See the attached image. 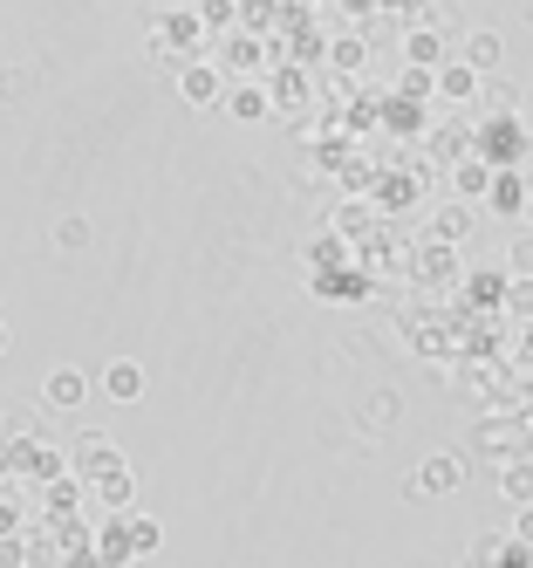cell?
I'll return each mask as SVG.
<instances>
[{
  "label": "cell",
  "instance_id": "6da1fadb",
  "mask_svg": "<svg viewBox=\"0 0 533 568\" xmlns=\"http://www.w3.org/2000/svg\"><path fill=\"white\" fill-rule=\"evenodd\" d=\"M151 55L157 62H198V55H213V34H205V21H198V8H164L157 14V28H151Z\"/></svg>",
  "mask_w": 533,
  "mask_h": 568
},
{
  "label": "cell",
  "instance_id": "7a4b0ae2",
  "mask_svg": "<svg viewBox=\"0 0 533 568\" xmlns=\"http://www.w3.org/2000/svg\"><path fill=\"white\" fill-rule=\"evenodd\" d=\"M213 62L233 75V83H254V75L274 62V49L260 42V34L254 28H233V34H219V42H213Z\"/></svg>",
  "mask_w": 533,
  "mask_h": 568
},
{
  "label": "cell",
  "instance_id": "3957f363",
  "mask_svg": "<svg viewBox=\"0 0 533 568\" xmlns=\"http://www.w3.org/2000/svg\"><path fill=\"white\" fill-rule=\"evenodd\" d=\"M226 90H233V75H226L213 55H198V62H185V69H178V97H185L192 110H219V103H226Z\"/></svg>",
  "mask_w": 533,
  "mask_h": 568
},
{
  "label": "cell",
  "instance_id": "277c9868",
  "mask_svg": "<svg viewBox=\"0 0 533 568\" xmlns=\"http://www.w3.org/2000/svg\"><path fill=\"white\" fill-rule=\"evenodd\" d=\"M526 138H533V124H520V116H492V124L479 131V158L492 172H506L513 158H526Z\"/></svg>",
  "mask_w": 533,
  "mask_h": 568
},
{
  "label": "cell",
  "instance_id": "5b68a950",
  "mask_svg": "<svg viewBox=\"0 0 533 568\" xmlns=\"http://www.w3.org/2000/svg\"><path fill=\"white\" fill-rule=\"evenodd\" d=\"M459 486H465V459L459 453H424L418 459V473H410V494H459Z\"/></svg>",
  "mask_w": 533,
  "mask_h": 568
},
{
  "label": "cell",
  "instance_id": "8992f818",
  "mask_svg": "<svg viewBox=\"0 0 533 568\" xmlns=\"http://www.w3.org/2000/svg\"><path fill=\"white\" fill-rule=\"evenodd\" d=\"M219 110L233 116V124H267V116H274V90H267V75H254V83H233Z\"/></svg>",
  "mask_w": 533,
  "mask_h": 568
},
{
  "label": "cell",
  "instance_id": "52a82bcc",
  "mask_svg": "<svg viewBox=\"0 0 533 568\" xmlns=\"http://www.w3.org/2000/svg\"><path fill=\"white\" fill-rule=\"evenodd\" d=\"M90 390H96V377L90 371H69V363H62V371H49V384H41V397H49L55 412H82Z\"/></svg>",
  "mask_w": 533,
  "mask_h": 568
},
{
  "label": "cell",
  "instance_id": "ba28073f",
  "mask_svg": "<svg viewBox=\"0 0 533 568\" xmlns=\"http://www.w3.org/2000/svg\"><path fill=\"white\" fill-rule=\"evenodd\" d=\"M103 397H116V404H137L144 397V363H131V356H116V363H103Z\"/></svg>",
  "mask_w": 533,
  "mask_h": 568
},
{
  "label": "cell",
  "instance_id": "9c48e42d",
  "mask_svg": "<svg viewBox=\"0 0 533 568\" xmlns=\"http://www.w3.org/2000/svg\"><path fill=\"white\" fill-rule=\"evenodd\" d=\"M403 62H410V69H431V75H438V69H444V34L418 21V28L403 34Z\"/></svg>",
  "mask_w": 533,
  "mask_h": 568
},
{
  "label": "cell",
  "instance_id": "30bf717a",
  "mask_svg": "<svg viewBox=\"0 0 533 568\" xmlns=\"http://www.w3.org/2000/svg\"><path fill=\"white\" fill-rule=\"evenodd\" d=\"M431 97H444V103H472V97H479V75H472L465 62H444V69L431 75Z\"/></svg>",
  "mask_w": 533,
  "mask_h": 568
},
{
  "label": "cell",
  "instance_id": "8fae6325",
  "mask_svg": "<svg viewBox=\"0 0 533 568\" xmlns=\"http://www.w3.org/2000/svg\"><path fill=\"white\" fill-rule=\"evenodd\" d=\"M500 55H506V42H500V34H492V28H479V34H465V69L472 75H492V69H500Z\"/></svg>",
  "mask_w": 533,
  "mask_h": 568
},
{
  "label": "cell",
  "instance_id": "7c38bea8",
  "mask_svg": "<svg viewBox=\"0 0 533 568\" xmlns=\"http://www.w3.org/2000/svg\"><path fill=\"white\" fill-rule=\"evenodd\" d=\"M267 90H274V110H295V103H308V69H301V62H280Z\"/></svg>",
  "mask_w": 533,
  "mask_h": 568
},
{
  "label": "cell",
  "instance_id": "4fadbf2b",
  "mask_svg": "<svg viewBox=\"0 0 533 568\" xmlns=\"http://www.w3.org/2000/svg\"><path fill=\"white\" fill-rule=\"evenodd\" d=\"M485 206L492 213H526V179H513V172H492V192H485Z\"/></svg>",
  "mask_w": 533,
  "mask_h": 568
},
{
  "label": "cell",
  "instance_id": "5bb4252c",
  "mask_svg": "<svg viewBox=\"0 0 533 568\" xmlns=\"http://www.w3.org/2000/svg\"><path fill=\"white\" fill-rule=\"evenodd\" d=\"M75 466H82V473L96 479V466H123V459H116V445H110V438H96V432H82V438H75Z\"/></svg>",
  "mask_w": 533,
  "mask_h": 568
},
{
  "label": "cell",
  "instance_id": "9a60e30c",
  "mask_svg": "<svg viewBox=\"0 0 533 568\" xmlns=\"http://www.w3.org/2000/svg\"><path fill=\"white\" fill-rule=\"evenodd\" d=\"M500 494H506L513 507H533V459H506V473H500Z\"/></svg>",
  "mask_w": 533,
  "mask_h": 568
},
{
  "label": "cell",
  "instance_id": "2e32d148",
  "mask_svg": "<svg viewBox=\"0 0 533 568\" xmlns=\"http://www.w3.org/2000/svg\"><path fill=\"white\" fill-rule=\"evenodd\" d=\"M431 233H438V247H459V240L472 233V213H465V206H438Z\"/></svg>",
  "mask_w": 533,
  "mask_h": 568
},
{
  "label": "cell",
  "instance_id": "e0dca14e",
  "mask_svg": "<svg viewBox=\"0 0 533 568\" xmlns=\"http://www.w3.org/2000/svg\"><path fill=\"white\" fill-rule=\"evenodd\" d=\"M328 62H336L342 75H356L369 62V42H362V34H336V42H328Z\"/></svg>",
  "mask_w": 533,
  "mask_h": 568
},
{
  "label": "cell",
  "instance_id": "ac0fdd59",
  "mask_svg": "<svg viewBox=\"0 0 533 568\" xmlns=\"http://www.w3.org/2000/svg\"><path fill=\"white\" fill-rule=\"evenodd\" d=\"M198 21H205V34H233V21H239V0H198Z\"/></svg>",
  "mask_w": 533,
  "mask_h": 568
},
{
  "label": "cell",
  "instance_id": "d6986e66",
  "mask_svg": "<svg viewBox=\"0 0 533 568\" xmlns=\"http://www.w3.org/2000/svg\"><path fill=\"white\" fill-rule=\"evenodd\" d=\"M96 494H103V507H131V473H123V466L96 473Z\"/></svg>",
  "mask_w": 533,
  "mask_h": 568
},
{
  "label": "cell",
  "instance_id": "ffe728a7",
  "mask_svg": "<svg viewBox=\"0 0 533 568\" xmlns=\"http://www.w3.org/2000/svg\"><path fill=\"white\" fill-rule=\"evenodd\" d=\"M451 185H459L465 199H479V192H492V165H485V158H465V165H459V179H451Z\"/></svg>",
  "mask_w": 533,
  "mask_h": 568
},
{
  "label": "cell",
  "instance_id": "44dd1931",
  "mask_svg": "<svg viewBox=\"0 0 533 568\" xmlns=\"http://www.w3.org/2000/svg\"><path fill=\"white\" fill-rule=\"evenodd\" d=\"M479 445H485V453H500V459H513L520 453V432L513 425H479Z\"/></svg>",
  "mask_w": 533,
  "mask_h": 568
},
{
  "label": "cell",
  "instance_id": "7402d4cb",
  "mask_svg": "<svg viewBox=\"0 0 533 568\" xmlns=\"http://www.w3.org/2000/svg\"><path fill=\"white\" fill-rule=\"evenodd\" d=\"M55 247L62 254H82V247H90V220H62L55 226Z\"/></svg>",
  "mask_w": 533,
  "mask_h": 568
},
{
  "label": "cell",
  "instance_id": "603a6c76",
  "mask_svg": "<svg viewBox=\"0 0 533 568\" xmlns=\"http://www.w3.org/2000/svg\"><path fill=\"white\" fill-rule=\"evenodd\" d=\"M369 226V206H362V199H349V206L336 213V240H349V233H362Z\"/></svg>",
  "mask_w": 533,
  "mask_h": 568
},
{
  "label": "cell",
  "instance_id": "cb8c5ba5",
  "mask_svg": "<svg viewBox=\"0 0 533 568\" xmlns=\"http://www.w3.org/2000/svg\"><path fill=\"white\" fill-rule=\"evenodd\" d=\"M403 97H431V69H410L403 75Z\"/></svg>",
  "mask_w": 533,
  "mask_h": 568
},
{
  "label": "cell",
  "instance_id": "d4e9b609",
  "mask_svg": "<svg viewBox=\"0 0 533 568\" xmlns=\"http://www.w3.org/2000/svg\"><path fill=\"white\" fill-rule=\"evenodd\" d=\"M383 116H390L397 131H418V116H410V103H383Z\"/></svg>",
  "mask_w": 533,
  "mask_h": 568
},
{
  "label": "cell",
  "instance_id": "484cf974",
  "mask_svg": "<svg viewBox=\"0 0 533 568\" xmlns=\"http://www.w3.org/2000/svg\"><path fill=\"white\" fill-rule=\"evenodd\" d=\"M520 541H533V507H520Z\"/></svg>",
  "mask_w": 533,
  "mask_h": 568
},
{
  "label": "cell",
  "instance_id": "4316f807",
  "mask_svg": "<svg viewBox=\"0 0 533 568\" xmlns=\"http://www.w3.org/2000/svg\"><path fill=\"white\" fill-rule=\"evenodd\" d=\"M342 8H349V14H369V8H377V0H342Z\"/></svg>",
  "mask_w": 533,
  "mask_h": 568
},
{
  "label": "cell",
  "instance_id": "83f0119b",
  "mask_svg": "<svg viewBox=\"0 0 533 568\" xmlns=\"http://www.w3.org/2000/svg\"><path fill=\"white\" fill-rule=\"evenodd\" d=\"M8 343H14V329H8V322H0V356H8Z\"/></svg>",
  "mask_w": 533,
  "mask_h": 568
},
{
  "label": "cell",
  "instance_id": "f1b7e54d",
  "mask_svg": "<svg viewBox=\"0 0 533 568\" xmlns=\"http://www.w3.org/2000/svg\"><path fill=\"white\" fill-rule=\"evenodd\" d=\"M526 220H533V172H526Z\"/></svg>",
  "mask_w": 533,
  "mask_h": 568
}]
</instances>
